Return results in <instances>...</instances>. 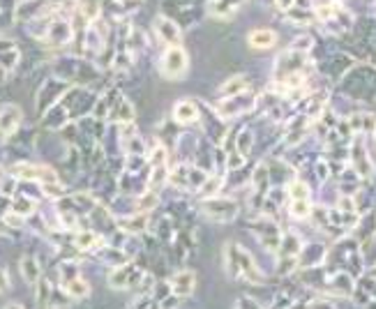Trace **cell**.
<instances>
[{
  "instance_id": "18",
  "label": "cell",
  "mask_w": 376,
  "mask_h": 309,
  "mask_svg": "<svg viewBox=\"0 0 376 309\" xmlns=\"http://www.w3.org/2000/svg\"><path fill=\"white\" fill-rule=\"evenodd\" d=\"M171 291L176 295H189L194 291V272H178L171 281Z\"/></svg>"
},
{
  "instance_id": "20",
  "label": "cell",
  "mask_w": 376,
  "mask_h": 309,
  "mask_svg": "<svg viewBox=\"0 0 376 309\" xmlns=\"http://www.w3.org/2000/svg\"><path fill=\"white\" fill-rule=\"evenodd\" d=\"M132 272H136L132 265H129V268H120V270H115V272L111 274V284H113V286H118V288L132 286L134 281L129 279V274H132Z\"/></svg>"
},
{
  "instance_id": "6",
  "label": "cell",
  "mask_w": 376,
  "mask_h": 309,
  "mask_svg": "<svg viewBox=\"0 0 376 309\" xmlns=\"http://www.w3.org/2000/svg\"><path fill=\"white\" fill-rule=\"evenodd\" d=\"M351 164L355 169V174L360 178H372L374 176V160L372 155H369V148L365 143V136H358L355 134V139L351 143Z\"/></svg>"
},
{
  "instance_id": "13",
  "label": "cell",
  "mask_w": 376,
  "mask_h": 309,
  "mask_svg": "<svg viewBox=\"0 0 376 309\" xmlns=\"http://www.w3.org/2000/svg\"><path fill=\"white\" fill-rule=\"evenodd\" d=\"M374 236H376V210H367L365 215L358 219V229L353 231V240L367 245Z\"/></svg>"
},
{
  "instance_id": "4",
  "label": "cell",
  "mask_w": 376,
  "mask_h": 309,
  "mask_svg": "<svg viewBox=\"0 0 376 309\" xmlns=\"http://www.w3.org/2000/svg\"><path fill=\"white\" fill-rule=\"evenodd\" d=\"M160 70L167 79H182L189 70V56L182 46H167L160 58Z\"/></svg>"
},
{
  "instance_id": "22",
  "label": "cell",
  "mask_w": 376,
  "mask_h": 309,
  "mask_svg": "<svg viewBox=\"0 0 376 309\" xmlns=\"http://www.w3.org/2000/svg\"><path fill=\"white\" fill-rule=\"evenodd\" d=\"M289 49L300 51V53H307V56H310V51L314 49V37H312V35H307V32H303V35H300V37L293 39Z\"/></svg>"
},
{
  "instance_id": "5",
  "label": "cell",
  "mask_w": 376,
  "mask_h": 309,
  "mask_svg": "<svg viewBox=\"0 0 376 309\" xmlns=\"http://www.w3.org/2000/svg\"><path fill=\"white\" fill-rule=\"evenodd\" d=\"M305 70H307V53L286 49L284 53H279L277 56L275 81L277 84H282V81L291 79V77H300V74H305Z\"/></svg>"
},
{
  "instance_id": "9",
  "label": "cell",
  "mask_w": 376,
  "mask_h": 309,
  "mask_svg": "<svg viewBox=\"0 0 376 309\" xmlns=\"http://www.w3.org/2000/svg\"><path fill=\"white\" fill-rule=\"evenodd\" d=\"M155 35L167 46H180V42H182L180 26H178L173 19H169L167 15H160L155 19Z\"/></svg>"
},
{
  "instance_id": "33",
  "label": "cell",
  "mask_w": 376,
  "mask_h": 309,
  "mask_svg": "<svg viewBox=\"0 0 376 309\" xmlns=\"http://www.w3.org/2000/svg\"><path fill=\"white\" fill-rule=\"evenodd\" d=\"M10 286V279H8V272H5V268H0V291H5V288Z\"/></svg>"
},
{
  "instance_id": "14",
  "label": "cell",
  "mask_w": 376,
  "mask_h": 309,
  "mask_svg": "<svg viewBox=\"0 0 376 309\" xmlns=\"http://www.w3.org/2000/svg\"><path fill=\"white\" fill-rule=\"evenodd\" d=\"M247 0H208V15L215 19H231Z\"/></svg>"
},
{
  "instance_id": "7",
  "label": "cell",
  "mask_w": 376,
  "mask_h": 309,
  "mask_svg": "<svg viewBox=\"0 0 376 309\" xmlns=\"http://www.w3.org/2000/svg\"><path fill=\"white\" fill-rule=\"evenodd\" d=\"M256 106V100L254 95L250 93H241V95H234V97H227L220 104V118H238L243 115L245 111H252Z\"/></svg>"
},
{
  "instance_id": "17",
  "label": "cell",
  "mask_w": 376,
  "mask_h": 309,
  "mask_svg": "<svg viewBox=\"0 0 376 309\" xmlns=\"http://www.w3.org/2000/svg\"><path fill=\"white\" fill-rule=\"evenodd\" d=\"M72 39V28L65 21H56L53 26H49V32H46V42L51 46L58 44H67Z\"/></svg>"
},
{
  "instance_id": "27",
  "label": "cell",
  "mask_w": 376,
  "mask_h": 309,
  "mask_svg": "<svg viewBox=\"0 0 376 309\" xmlns=\"http://www.w3.org/2000/svg\"><path fill=\"white\" fill-rule=\"evenodd\" d=\"M21 272L26 274V279L30 281H37V277H39V268H37V263L32 259H26L24 263H21Z\"/></svg>"
},
{
  "instance_id": "36",
  "label": "cell",
  "mask_w": 376,
  "mask_h": 309,
  "mask_svg": "<svg viewBox=\"0 0 376 309\" xmlns=\"http://www.w3.org/2000/svg\"><path fill=\"white\" fill-rule=\"evenodd\" d=\"M265 3H268V5H270V8H275V0H265Z\"/></svg>"
},
{
  "instance_id": "11",
  "label": "cell",
  "mask_w": 376,
  "mask_h": 309,
  "mask_svg": "<svg viewBox=\"0 0 376 309\" xmlns=\"http://www.w3.org/2000/svg\"><path fill=\"white\" fill-rule=\"evenodd\" d=\"M277 42H279V35H277V30H272V28H254V30H250V35H247V44L256 51L275 49Z\"/></svg>"
},
{
  "instance_id": "32",
  "label": "cell",
  "mask_w": 376,
  "mask_h": 309,
  "mask_svg": "<svg viewBox=\"0 0 376 309\" xmlns=\"http://www.w3.org/2000/svg\"><path fill=\"white\" fill-rule=\"evenodd\" d=\"M238 309H261V307H258L254 300L245 298V300H241V305H238Z\"/></svg>"
},
{
  "instance_id": "2",
  "label": "cell",
  "mask_w": 376,
  "mask_h": 309,
  "mask_svg": "<svg viewBox=\"0 0 376 309\" xmlns=\"http://www.w3.org/2000/svg\"><path fill=\"white\" fill-rule=\"evenodd\" d=\"M224 259H227V272L234 279H245L250 281V284H261L263 281V272L254 265V261H252V256L241 245L236 243L227 245Z\"/></svg>"
},
{
  "instance_id": "37",
  "label": "cell",
  "mask_w": 376,
  "mask_h": 309,
  "mask_svg": "<svg viewBox=\"0 0 376 309\" xmlns=\"http://www.w3.org/2000/svg\"><path fill=\"white\" fill-rule=\"evenodd\" d=\"M134 3H143V0H134Z\"/></svg>"
},
{
  "instance_id": "25",
  "label": "cell",
  "mask_w": 376,
  "mask_h": 309,
  "mask_svg": "<svg viewBox=\"0 0 376 309\" xmlns=\"http://www.w3.org/2000/svg\"><path fill=\"white\" fill-rule=\"evenodd\" d=\"M67 293L72 295V298H84V295H88V284L84 279H70L65 284Z\"/></svg>"
},
{
  "instance_id": "3",
  "label": "cell",
  "mask_w": 376,
  "mask_h": 309,
  "mask_svg": "<svg viewBox=\"0 0 376 309\" xmlns=\"http://www.w3.org/2000/svg\"><path fill=\"white\" fill-rule=\"evenodd\" d=\"M348 74H351L353 79H358V84L348 79H341V91L360 102H369V97L376 95V70L369 65H358V67H351Z\"/></svg>"
},
{
  "instance_id": "23",
  "label": "cell",
  "mask_w": 376,
  "mask_h": 309,
  "mask_svg": "<svg viewBox=\"0 0 376 309\" xmlns=\"http://www.w3.org/2000/svg\"><path fill=\"white\" fill-rule=\"evenodd\" d=\"M289 196L291 201H303V198H310V187L303 180H293L289 185Z\"/></svg>"
},
{
  "instance_id": "30",
  "label": "cell",
  "mask_w": 376,
  "mask_h": 309,
  "mask_svg": "<svg viewBox=\"0 0 376 309\" xmlns=\"http://www.w3.org/2000/svg\"><path fill=\"white\" fill-rule=\"evenodd\" d=\"M93 243H95L93 233H79V236H77V245L81 247V250H88V247H91Z\"/></svg>"
},
{
  "instance_id": "1",
  "label": "cell",
  "mask_w": 376,
  "mask_h": 309,
  "mask_svg": "<svg viewBox=\"0 0 376 309\" xmlns=\"http://www.w3.org/2000/svg\"><path fill=\"white\" fill-rule=\"evenodd\" d=\"M317 24L335 37H344L355 28L353 12L341 5L339 0H328L323 5H317Z\"/></svg>"
},
{
  "instance_id": "34",
  "label": "cell",
  "mask_w": 376,
  "mask_h": 309,
  "mask_svg": "<svg viewBox=\"0 0 376 309\" xmlns=\"http://www.w3.org/2000/svg\"><path fill=\"white\" fill-rule=\"evenodd\" d=\"M5 222L12 224V226H21V224H24V219H21V217H15V215H8V217H5Z\"/></svg>"
},
{
  "instance_id": "35",
  "label": "cell",
  "mask_w": 376,
  "mask_h": 309,
  "mask_svg": "<svg viewBox=\"0 0 376 309\" xmlns=\"http://www.w3.org/2000/svg\"><path fill=\"white\" fill-rule=\"evenodd\" d=\"M5 309H24V307H21V305H8Z\"/></svg>"
},
{
  "instance_id": "24",
  "label": "cell",
  "mask_w": 376,
  "mask_h": 309,
  "mask_svg": "<svg viewBox=\"0 0 376 309\" xmlns=\"http://www.w3.org/2000/svg\"><path fill=\"white\" fill-rule=\"evenodd\" d=\"M220 187H222V176H208L206 180H203L201 187H199V191H201L203 196H213Z\"/></svg>"
},
{
  "instance_id": "21",
  "label": "cell",
  "mask_w": 376,
  "mask_h": 309,
  "mask_svg": "<svg viewBox=\"0 0 376 309\" xmlns=\"http://www.w3.org/2000/svg\"><path fill=\"white\" fill-rule=\"evenodd\" d=\"M291 215L296 219H307L312 215V201L303 198V201H291Z\"/></svg>"
},
{
  "instance_id": "15",
  "label": "cell",
  "mask_w": 376,
  "mask_h": 309,
  "mask_svg": "<svg viewBox=\"0 0 376 309\" xmlns=\"http://www.w3.org/2000/svg\"><path fill=\"white\" fill-rule=\"evenodd\" d=\"M173 118L178 122H182V125H192V122H196L201 118L199 106H196L192 100H180L173 106Z\"/></svg>"
},
{
  "instance_id": "8",
  "label": "cell",
  "mask_w": 376,
  "mask_h": 309,
  "mask_svg": "<svg viewBox=\"0 0 376 309\" xmlns=\"http://www.w3.org/2000/svg\"><path fill=\"white\" fill-rule=\"evenodd\" d=\"M203 212L215 219V222H231L236 215H238V203L231 201V198H208L203 203Z\"/></svg>"
},
{
  "instance_id": "26",
  "label": "cell",
  "mask_w": 376,
  "mask_h": 309,
  "mask_svg": "<svg viewBox=\"0 0 376 309\" xmlns=\"http://www.w3.org/2000/svg\"><path fill=\"white\" fill-rule=\"evenodd\" d=\"M252 146H254V136L250 132H241V136H238V155H241L243 160H247Z\"/></svg>"
},
{
  "instance_id": "31",
  "label": "cell",
  "mask_w": 376,
  "mask_h": 309,
  "mask_svg": "<svg viewBox=\"0 0 376 309\" xmlns=\"http://www.w3.org/2000/svg\"><path fill=\"white\" fill-rule=\"evenodd\" d=\"M307 309H335V307L328 300H314V302L307 305Z\"/></svg>"
},
{
  "instance_id": "38",
  "label": "cell",
  "mask_w": 376,
  "mask_h": 309,
  "mask_svg": "<svg viewBox=\"0 0 376 309\" xmlns=\"http://www.w3.org/2000/svg\"><path fill=\"white\" fill-rule=\"evenodd\" d=\"M374 136H376V132H374Z\"/></svg>"
},
{
  "instance_id": "19",
  "label": "cell",
  "mask_w": 376,
  "mask_h": 309,
  "mask_svg": "<svg viewBox=\"0 0 376 309\" xmlns=\"http://www.w3.org/2000/svg\"><path fill=\"white\" fill-rule=\"evenodd\" d=\"M247 77H243V74H238V77H231L229 81H224L220 86V95L222 97H234V95H241L247 91Z\"/></svg>"
},
{
  "instance_id": "29",
  "label": "cell",
  "mask_w": 376,
  "mask_h": 309,
  "mask_svg": "<svg viewBox=\"0 0 376 309\" xmlns=\"http://www.w3.org/2000/svg\"><path fill=\"white\" fill-rule=\"evenodd\" d=\"M30 210H32V203L28 201V198H19V201L15 203V212H19V215H28Z\"/></svg>"
},
{
  "instance_id": "28",
  "label": "cell",
  "mask_w": 376,
  "mask_h": 309,
  "mask_svg": "<svg viewBox=\"0 0 376 309\" xmlns=\"http://www.w3.org/2000/svg\"><path fill=\"white\" fill-rule=\"evenodd\" d=\"M155 203H157V196L153 194V191H148V194H143L139 198V203H136V208H139V212H146L150 208H155Z\"/></svg>"
},
{
  "instance_id": "16",
  "label": "cell",
  "mask_w": 376,
  "mask_h": 309,
  "mask_svg": "<svg viewBox=\"0 0 376 309\" xmlns=\"http://www.w3.org/2000/svg\"><path fill=\"white\" fill-rule=\"evenodd\" d=\"M19 122H21V111H19L15 104L5 106L3 111H0V134L10 136L19 127Z\"/></svg>"
},
{
  "instance_id": "10",
  "label": "cell",
  "mask_w": 376,
  "mask_h": 309,
  "mask_svg": "<svg viewBox=\"0 0 376 309\" xmlns=\"http://www.w3.org/2000/svg\"><path fill=\"white\" fill-rule=\"evenodd\" d=\"M254 231L256 236L261 238V243L268 247V250H277L279 243H282V231L277 229L275 222H270V219L261 217L258 222H254Z\"/></svg>"
},
{
  "instance_id": "12",
  "label": "cell",
  "mask_w": 376,
  "mask_h": 309,
  "mask_svg": "<svg viewBox=\"0 0 376 309\" xmlns=\"http://www.w3.org/2000/svg\"><path fill=\"white\" fill-rule=\"evenodd\" d=\"M346 127L351 129L353 136H374L376 132V115L372 113H353L351 118H348Z\"/></svg>"
}]
</instances>
